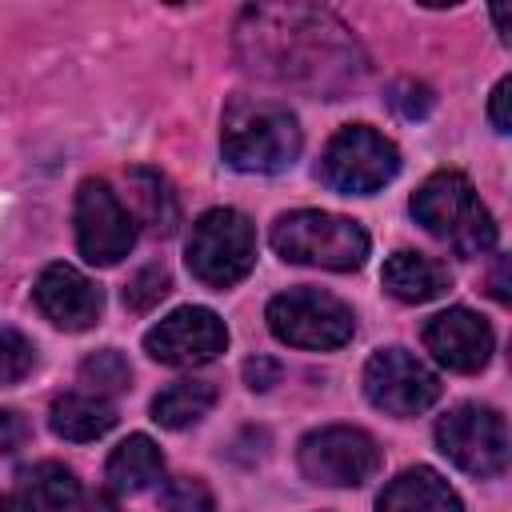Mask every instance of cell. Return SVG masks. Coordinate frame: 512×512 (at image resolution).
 <instances>
[{"label": "cell", "instance_id": "2", "mask_svg": "<svg viewBox=\"0 0 512 512\" xmlns=\"http://www.w3.org/2000/svg\"><path fill=\"white\" fill-rule=\"evenodd\" d=\"M300 124L276 100L236 96L220 116V148L236 172H284L300 156Z\"/></svg>", "mask_w": 512, "mask_h": 512}, {"label": "cell", "instance_id": "18", "mask_svg": "<svg viewBox=\"0 0 512 512\" xmlns=\"http://www.w3.org/2000/svg\"><path fill=\"white\" fill-rule=\"evenodd\" d=\"M16 488H20V504L32 512H60V508H72L80 500L76 472L56 464V460H40V464L20 468Z\"/></svg>", "mask_w": 512, "mask_h": 512}, {"label": "cell", "instance_id": "22", "mask_svg": "<svg viewBox=\"0 0 512 512\" xmlns=\"http://www.w3.org/2000/svg\"><path fill=\"white\" fill-rule=\"evenodd\" d=\"M80 380L92 388V396H116L132 384V368L116 348H100L80 364Z\"/></svg>", "mask_w": 512, "mask_h": 512}, {"label": "cell", "instance_id": "17", "mask_svg": "<svg viewBox=\"0 0 512 512\" xmlns=\"http://www.w3.org/2000/svg\"><path fill=\"white\" fill-rule=\"evenodd\" d=\"M112 424H116V408L104 396H92V392H68L48 412V428L60 440H72V444H88V440L104 436Z\"/></svg>", "mask_w": 512, "mask_h": 512}, {"label": "cell", "instance_id": "13", "mask_svg": "<svg viewBox=\"0 0 512 512\" xmlns=\"http://www.w3.org/2000/svg\"><path fill=\"white\" fill-rule=\"evenodd\" d=\"M36 296V308L64 332H84L100 320V308H104V296L100 288L76 272L72 264H48L32 288Z\"/></svg>", "mask_w": 512, "mask_h": 512}, {"label": "cell", "instance_id": "12", "mask_svg": "<svg viewBox=\"0 0 512 512\" xmlns=\"http://www.w3.org/2000/svg\"><path fill=\"white\" fill-rule=\"evenodd\" d=\"M228 348V328L212 308L188 304L168 312L156 328L144 332V352L160 364L172 368H192V364H208Z\"/></svg>", "mask_w": 512, "mask_h": 512}, {"label": "cell", "instance_id": "20", "mask_svg": "<svg viewBox=\"0 0 512 512\" xmlns=\"http://www.w3.org/2000/svg\"><path fill=\"white\" fill-rule=\"evenodd\" d=\"M128 200L136 204L140 220L148 224L152 236H168L180 220V208H176V196L168 188V180L152 168H132L128 172Z\"/></svg>", "mask_w": 512, "mask_h": 512}, {"label": "cell", "instance_id": "4", "mask_svg": "<svg viewBox=\"0 0 512 512\" xmlns=\"http://www.w3.org/2000/svg\"><path fill=\"white\" fill-rule=\"evenodd\" d=\"M272 248L288 264H312L328 272H356L368 260V232L336 212L300 208L272 224Z\"/></svg>", "mask_w": 512, "mask_h": 512}, {"label": "cell", "instance_id": "3", "mask_svg": "<svg viewBox=\"0 0 512 512\" xmlns=\"http://www.w3.org/2000/svg\"><path fill=\"white\" fill-rule=\"evenodd\" d=\"M412 216L456 256H484L496 244V220L464 172H436L412 192Z\"/></svg>", "mask_w": 512, "mask_h": 512}, {"label": "cell", "instance_id": "32", "mask_svg": "<svg viewBox=\"0 0 512 512\" xmlns=\"http://www.w3.org/2000/svg\"><path fill=\"white\" fill-rule=\"evenodd\" d=\"M0 512H24V504H16V500H8V496H0Z\"/></svg>", "mask_w": 512, "mask_h": 512}, {"label": "cell", "instance_id": "14", "mask_svg": "<svg viewBox=\"0 0 512 512\" xmlns=\"http://www.w3.org/2000/svg\"><path fill=\"white\" fill-rule=\"evenodd\" d=\"M492 328L472 308H448L424 324V348L452 372H480L492 356Z\"/></svg>", "mask_w": 512, "mask_h": 512}, {"label": "cell", "instance_id": "16", "mask_svg": "<svg viewBox=\"0 0 512 512\" xmlns=\"http://www.w3.org/2000/svg\"><path fill=\"white\" fill-rule=\"evenodd\" d=\"M376 512H464V504L440 472L408 468L380 492Z\"/></svg>", "mask_w": 512, "mask_h": 512}, {"label": "cell", "instance_id": "30", "mask_svg": "<svg viewBox=\"0 0 512 512\" xmlns=\"http://www.w3.org/2000/svg\"><path fill=\"white\" fill-rule=\"evenodd\" d=\"M504 272H508V260L500 256V260H496V272H492V296H496L500 304H508V276H504Z\"/></svg>", "mask_w": 512, "mask_h": 512}, {"label": "cell", "instance_id": "1", "mask_svg": "<svg viewBox=\"0 0 512 512\" xmlns=\"http://www.w3.org/2000/svg\"><path fill=\"white\" fill-rule=\"evenodd\" d=\"M236 52L260 76L324 92H336L364 72V52L352 32L332 12L308 4L244 8L236 24Z\"/></svg>", "mask_w": 512, "mask_h": 512}, {"label": "cell", "instance_id": "27", "mask_svg": "<svg viewBox=\"0 0 512 512\" xmlns=\"http://www.w3.org/2000/svg\"><path fill=\"white\" fill-rule=\"evenodd\" d=\"M28 440V420L20 412H0V456H12Z\"/></svg>", "mask_w": 512, "mask_h": 512}, {"label": "cell", "instance_id": "7", "mask_svg": "<svg viewBox=\"0 0 512 512\" xmlns=\"http://www.w3.org/2000/svg\"><path fill=\"white\" fill-rule=\"evenodd\" d=\"M400 172V152L388 136H380L368 124H348L340 128L324 156H320V176L348 196H368L380 192L392 176Z\"/></svg>", "mask_w": 512, "mask_h": 512}, {"label": "cell", "instance_id": "19", "mask_svg": "<svg viewBox=\"0 0 512 512\" xmlns=\"http://www.w3.org/2000/svg\"><path fill=\"white\" fill-rule=\"evenodd\" d=\"M160 472H164V456L140 432L128 436L124 444H116L112 456H108V480H112L116 492H144L160 480Z\"/></svg>", "mask_w": 512, "mask_h": 512}, {"label": "cell", "instance_id": "5", "mask_svg": "<svg viewBox=\"0 0 512 512\" xmlns=\"http://www.w3.org/2000/svg\"><path fill=\"white\" fill-rule=\"evenodd\" d=\"M256 264V232L244 212L212 208L192 224L188 236V268L204 288H232Z\"/></svg>", "mask_w": 512, "mask_h": 512}, {"label": "cell", "instance_id": "26", "mask_svg": "<svg viewBox=\"0 0 512 512\" xmlns=\"http://www.w3.org/2000/svg\"><path fill=\"white\" fill-rule=\"evenodd\" d=\"M432 104H436V96H432V88L420 84V80H396V84L388 88V108H392L400 120H424V116L432 112Z\"/></svg>", "mask_w": 512, "mask_h": 512}, {"label": "cell", "instance_id": "25", "mask_svg": "<svg viewBox=\"0 0 512 512\" xmlns=\"http://www.w3.org/2000/svg\"><path fill=\"white\" fill-rule=\"evenodd\" d=\"M160 504L168 512H216V496L200 476H176L164 484Z\"/></svg>", "mask_w": 512, "mask_h": 512}, {"label": "cell", "instance_id": "15", "mask_svg": "<svg viewBox=\"0 0 512 512\" xmlns=\"http://www.w3.org/2000/svg\"><path fill=\"white\" fill-rule=\"evenodd\" d=\"M384 292L404 300V304H428L436 296L448 292L452 276H448V264H440L436 256H424V252H396L384 260Z\"/></svg>", "mask_w": 512, "mask_h": 512}, {"label": "cell", "instance_id": "24", "mask_svg": "<svg viewBox=\"0 0 512 512\" xmlns=\"http://www.w3.org/2000/svg\"><path fill=\"white\" fill-rule=\"evenodd\" d=\"M32 368H36V344L16 328H0V388L20 384Z\"/></svg>", "mask_w": 512, "mask_h": 512}, {"label": "cell", "instance_id": "33", "mask_svg": "<svg viewBox=\"0 0 512 512\" xmlns=\"http://www.w3.org/2000/svg\"><path fill=\"white\" fill-rule=\"evenodd\" d=\"M96 512H116V508L112 504H96Z\"/></svg>", "mask_w": 512, "mask_h": 512}, {"label": "cell", "instance_id": "6", "mask_svg": "<svg viewBox=\"0 0 512 512\" xmlns=\"http://www.w3.org/2000/svg\"><path fill=\"white\" fill-rule=\"evenodd\" d=\"M268 328L276 340L292 344V348H316V352H332L340 344L352 340L356 332V316L352 308L320 288H292L280 292L268 304Z\"/></svg>", "mask_w": 512, "mask_h": 512}, {"label": "cell", "instance_id": "28", "mask_svg": "<svg viewBox=\"0 0 512 512\" xmlns=\"http://www.w3.org/2000/svg\"><path fill=\"white\" fill-rule=\"evenodd\" d=\"M280 364L276 360H268V356H256V360H248L244 364V380H248V388H256V392H268L272 384H280Z\"/></svg>", "mask_w": 512, "mask_h": 512}, {"label": "cell", "instance_id": "9", "mask_svg": "<svg viewBox=\"0 0 512 512\" xmlns=\"http://www.w3.org/2000/svg\"><path fill=\"white\" fill-rule=\"evenodd\" d=\"M380 468V448L364 428L328 424L300 440V472L312 484L356 488Z\"/></svg>", "mask_w": 512, "mask_h": 512}, {"label": "cell", "instance_id": "10", "mask_svg": "<svg viewBox=\"0 0 512 512\" xmlns=\"http://www.w3.org/2000/svg\"><path fill=\"white\" fill-rule=\"evenodd\" d=\"M76 244L100 268L120 264L136 244V220L104 180H84L76 192Z\"/></svg>", "mask_w": 512, "mask_h": 512}, {"label": "cell", "instance_id": "23", "mask_svg": "<svg viewBox=\"0 0 512 512\" xmlns=\"http://www.w3.org/2000/svg\"><path fill=\"white\" fill-rule=\"evenodd\" d=\"M168 292H172L168 268L148 264V268H140V272L124 284V308H128V312H152Z\"/></svg>", "mask_w": 512, "mask_h": 512}, {"label": "cell", "instance_id": "11", "mask_svg": "<svg viewBox=\"0 0 512 512\" xmlns=\"http://www.w3.org/2000/svg\"><path fill=\"white\" fill-rule=\"evenodd\" d=\"M364 392L388 416H416V412H424V408L436 404L440 380L412 352H404V348H380L364 364Z\"/></svg>", "mask_w": 512, "mask_h": 512}, {"label": "cell", "instance_id": "29", "mask_svg": "<svg viewBox=\"0 0 512 512\" xmlns=\"http://www.w3.org/2000/svg\"><path fill=\"white\" fill-rule=\"evenodd\" d=\"M508 92H512V80L504 76L496 88H492V104H488V116H492V128L496 132H508L512 120H508Z\"/></svg>", "mask_w": 512, "mask_h": 512}, {"label": "cell", "instance_id": "8", "mask_svg": "<svg viewBox=\"0 0 512 512\" xmlns=\"http://www.w3.org/2000/svg\"><path fill=\"white\" fill-rule=\"evenodd\" d=\"M440 452L468 476H500L508 468V424L496 408L460 404L436 424Z\"/></svg>", "mask_w": 512, "mask_h": 512}, {"label": "cell", "instance_id": "31", "mask_svg": "<svg viewBox=\"0 0 512 512\" xmlns=\"http://www.w3.org/2000/svg\"><path fill=\"white\" fill-rule=\"evenodd\" d=\"M496 28H500V40H508V8H496Z\"/></svg>", "mask_w": 512, "mask_h": 512}, {"label": "cell", "instance_id": "21", "mask_svg": "<svg viewBox=\"0 0 512 512\" xmlns=\"http://www.w3.org/2000/svg\"><path fill=\"white\" fill-rule=\"evenodd\" d=\"M216 404V388L208 380H176L152 400V420L164 428H188L200 424Z\"/></svg>", "mask_w": 512, "mask_h": 512}]
</instances>
